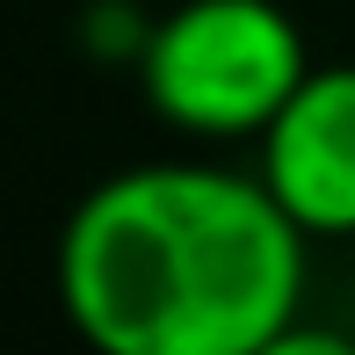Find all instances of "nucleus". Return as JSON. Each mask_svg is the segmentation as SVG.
<instances>
[{"instance_id":"1","label":"nucleus","mask_w":355,"mask_h":355,"mask_svg":"<svg viewBox=\"0 0 355 355\" xmlns=\"http://www.w3.org/2000/svg\"><path fill=\"white\" fill-rule=\"evenodd\" d=\"M304 239L261 174L131 167L66 218L58 297L102 355H261L304 304Z\"/></svg>"},{"instance_id":"2","label":"nucleus","mask_w":355,"mask_h":355,"mask_svg":"<svg viewBox=\"0 0 355 355\" xmlns=\"http://www.w3.org/2000/svg\"><path fill=\"white\" fill-rule=\"evenodd\" d=\"M312 73L297 22L276 0H182L138 44V87L189 138H261Z\"/></svg>"},{"instance_id":"3","label":"nucleus","mask_w":355,"mask_h":355,"mask_svg":"<svg viewBox=\"0 0 355 355\" xmlns=\"http://www.w3.org/2000/svg\"><path fill=\"white\" fill-rule=\"evenodd\" d=\"M261 182L312 239L355 232V66H312L261 131Z\"/></svg>"}]
</instances>
